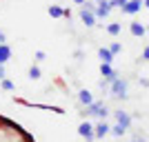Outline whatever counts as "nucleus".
<instances>
[{"label": "nucleus", "mask_w": 149, "mask_h": 142, "mask_svg": "<svg viewBox=\"0 0 149 142\" xmlns=\"http://www.w3.org/2000/svg\"><path fill=\"white\" fill-rule=\"evenodd\" d=\"M111 133H113V136H125V133H127V129H125V127H123V124H118V122H116V124H113V127H111Z\"/></svg>", "instance_id": "nucleus-17"}, {"label": "nucleus", "mask_w": 149, "mask_h": 142, "mask_svg": "<svg viewBox=\"0 0 149 142\" xmlns=\"http://www.w3.org/2000/svg\"><path fill=\"white\" fill-rule=\"evenodd\" d=\"M109 91L116 100H127L129 98V82L125 80V78H113L109 82Z\"/></svg>", "instance_id": "nucleus-1"}, {"label": "nucleus", "mask_w": 149, "mask_h": 142, "mask_svg": "<svg viewBox=\"0 0 149 142\" xmlns=\"http://www.w3.org/2000/svg\"><path fill=\"white\" fill-rule=\"evenodd\" d=\"M33 58H36V62H42L45 58H47V53H45V51H36V53H33Z\"/></svg>", "instance_id": "nucleus-20"}, {"label": "nucleus", "mask_w": 149, "mask_h": 142, "mask_svg": "<svg viewBox=\"0 0 149 142\" xmlns=\"http://www.w3.org/2000/svg\"><path fill=\"white\" fill-rule=\"evenodd\" d=\"M78 102H80L82 107L91 105V102H93V96H91V91H87V89H80V91H78Z\"/></svg>", "instance_id": "nucleus-13"}, {"label": "nucleus", "mask_w": 149, "mask_h": 142, "mask_svg": "<svg viewBox=\"0 0 149 142\" xmlns=\"http://www.w3.org/2000/svg\"><path fill=\"white\" fill-rule=\"evenodd\" d=\"M0 85H2V89H5V91H13V89H16V85H13V82L9 80V78H5V80H0Z\"/></svg>", "instance_id": "nucleus-18"}, {"label": "nucleus", "mask_w": 149, "mask_h": 142, "mask_svg": "<svg viewBox=\"0 0 149 142\" xmlns=\"http://www.w3.org/2000/svg\"><path fill=\"white\" fill-rule=\"evenodd\" d=\"M111 133V124L107 122V120H100L98 124H93V136L96 138H105Z\"/></svg>", "instance_id": "nucleus-7"}, {"label": "nucleus", "mask_w": 149, "mask_h": 142, "mask_svg": "<svg viewBox=\"0 0 149 142\" xmlns=\"http://www.w3.org/2000/svg\"><path fill=\"white\" fill-rule=\"evenodd\" d=\"M143 60H147V62H149V44L145 47V51H143Z\"/></svg>", "instance_id": "nucleus-22"}, {"label": "nucleus", "mask_w": 149, "mask_h": 142, "mask_svg": "<svg viewBox=\"0 0 149 142\" xmlns=\"http://www.w3.org/2000/svg\"><path fill=\"white\" fill-rule=\"evenodd\" d=\"M140 85H143V87H149V78H140Z\"/></svg>", "instance_id": "nucleus-23"}, {"label": "nucleus", "mask_w": 149, "mask_h": 142, "mask_svg": "<svg viewBox=\"0 0 149 142\" xmlns=\"http://www.w3.org/2000/svg\"><path fill=\"white\" fill-rule=\"evenodd\" d=\"M143 7H147V9H149V0H143Z\"/></svg>", "instance_id": "nucleus-25"}, {"label": "nucleus", "mask_w": 149, "mask_h": 142, "mask_svg": "<svg viewBox=\"0 0 149 142\" xmlns=\"http://www.w3.org/2000/svg\"><path fill=\"white\" fill-rule=\"evenodd\" d=\"M7 42V36H5V31H0V44Z\"/></svg>", "instance_id": "nucleus-24"}, {"label": "nucleus", "mask_w": 149, "mask_h": 142, "mask_svg": "<svg viewBox=\"0 0 149 142\" xmlns=\"http://www.w3.org/2000/svg\"><path fill=\"white\" fill-rule=\"evenodd\" d=\"M11 60V47L7 42L0 44V64H7V62Z\"/></svg>", "instance_id": "nucleus-12"}, {"label": "nucleus", "mask_w": 149, "mask_h": 142, "mask_svg": "<svg viewBox=\"0 0 149 142\" xmlns=\"http://www.w3.org/2000/svg\"><path fill=\"white\" fill-rule=\"evenodd\" d=\"M93 13H96V18H98V20L107 18V16L111 13V5H109V0H96V9H93Z\"/></svg>", "instance_id": "nucleus-3"}, {"label": "nucleus", "mask_w": 149, "mask_h": 142, "mask_svg": "<svg viewBox=\"0 0 149 142\" xmlns=\"http://www.w3.org/2000/svg\"><path fill=\"white\" fill-rule=\"evenodd\" d=\"M109 51L116 56V53H120V51H123V44H120V42H111V44H109Z\"/></svg>", "instance_id": "nucleus-19"}, {"label": "nucleus", "mask_w": 149, "mask_h": 142, "mask_svg": "<svg viewBox=\"0 0 149 142\" xmlns=\"http://www.w3.org/2000/svg\"><path fill=\"white\" fill-rule=\"evenodd\" d=\"M85 116H87V118H100V120H107L109 109H107L105 102H96V100H93L91 105L85 107Z\"/></svg>", "instance_id": "nucleus-2"}, {"label": "nucleus", "mask_w": 149, "mask_h": 142, "mask_svg": "<svg viewBox=\"0 0 149 142\" xmlns=\"http://www.w3.org/2000/svg\"><path fill=\"white\" fill-rule=\"evenodd\" d=\"M120 29H123L120 22H109V25H107V33H109V36H118Z\"/></svg>", "instance_id": "nucleus-15"}, {"label": "nucleus", "mask_w": 149, "mask_h": 142, "mask_svg": "<svg viewBox=\"0 0 149 142\" xmlns=\"http://www.w3.org/2000/svg\"><path fill=\"white\" fill-rule=\"evenodd\" d=\"M100 76H102L107 82H111L113 78H118V73L113 71V67L109 64V62H100Z\"/></svg>", "instance_id": "nucleus-9"}, {"label": "nucleus", "mask_w": 149, "mask_h": 142, "mask_svg": "<svg viewBox=\"0 0 149 142\" xmlns=\"http://www.w3.org/2000/svg\"><path fill=\"white\" fill-rule=\"evenodd\" d=\"M27 76H29L31 80H40V76H42V73H40L38 64H31V67H29V73H27Z\"/></svg>", "instance_id": "nucleus-16"}, {"label": "nucleus", "mask_w": 149, "mask_h": 142, "mask_svg": "<svg viewBox=\"0 0 149 142\" xmlns=\"http://www.w3.org/2000/svg\"><path fill=\"white\" fill-rule=\"evenodd\" d=\"M7 78V71H5V64H0V80H5Z\"/></svg>", "instance_id": "nucleus-21"}, {"label": "nucleus", "mask_w": 149, "mask_h": 142, "mask_svg": "<svg viewBox=\"0 0 149 142\" xmlns=\"http://www.w3.org/2000/svg\"><path fill=\"white\" fill-rule=\"evenodd\" d=\"M120 9H123V13H127V16H136V13L143 9V0H127Z\"/></svg>", "instance_id": "nucleus-6"}, {"label": "nucleus", "mask_w": 149, "mask_h": 142, "mask_svg": "<svg viewBox=\"0 0 149 142\" xmlns=\"http://www.w3.org/2000/svg\"><path fill=\"white\" fill-rule=\"evenodd\" d=\"M74 2H76V5H82V2H85V0H74Z\"/></svg>", "instance_id": "nucleus-26"}, {"label": "nucleus", "mask_w": 149, "mask_h": 142, "mask_svg": "<svg viewBox=\"0 0 149 142\" xmlns=\"http://www.w3.org/2000/svg\"><path fill=\"white\" fill-rule=\"evenodd\" d=\"M113 118H116V122H118V124H123L125 129H129V127H131V116L125 111V109H116V111H113Z\"/></svg>", "instance_id": "nucleus-8"}, {"label": "nucleus", "mask_w": 149, "mask_h": 142, "mask_svg": "<svg viewBox=\"0 0 149 142\" xmlns=\"http://www.w3.org/2000/svg\"><path fill=\"white\" fill-rule=\"evenodd\" d=\"M80 20L85 27H96L98 25V18H96V13L91 11V9H87V7H80Z\"/></svg>", "instance_id": "nucleus-5"}, {"label": "nucleus", "mask_w": 149, "mask_h": 142, "mask_svg": "<svg viewBox=\"0 0 149 142\" xmlns=\"http://www.w3.org/2000/svg\"><path fill=\"white\" fill-rule=\"evenodd\" d=\"M47 13H49L54 20H60V18H65V7H60V5H49Z\"/></svg>", "instance_id": "nucleus-11"}, {"label": "nucleus", "mask_w": 149, "mask_h": 142, "mask_svg": "<svg viewBox=\"0 0 149 142\" xmlns=\"http://www.w3.org/2000/svg\"><path fill=\"white\" fill-rule=\"evenodd\" d=\"M129 31H131V36H134V38H143L145 33H147V29H145V25H140L138 20H134V22H131V25H129Z\"/></svg>", "instance_id": "nucleus-10"}, {"label": "nucleus", "mask_w": 149, "mask_h": 142, "mask_svg": "<svg viewBox=\"0 0 149 142\" xmlns=\"http://www.w3.org/2000/svg\"><path fill=\"white\" fill-rule=\"evenodd\" d=\"M98 58H100V62H109V64L113 62V53L109 51V47H100L98 49Z\"/></svg>", "instance_id": "nucleus-14"}, {"label": "nucleus", "mask_w": 149, "mask_h": 142, "mask_svg": "<svg viewBox=\"0 0 149 142\" xmlns=\"http://www.w3.org/2000/svg\"><path fill=\"white\" fill-rule=\"evenodd\" d=\"M78 136H82L87 142H93V140H96V136H93V124L89 122V120H85V122L78 124Z\"/></svg>", "instance_id": "nucleus-4"}, {"label": "nucleus", "mask_w": 149, "mask_h": 142, "mask_svg": "<svg viewBox=\"0 0 149 142\" xmlns=\"http://www.w3.org/2000/svg\"><path fill=\"white\" fill-rule=\"evenodd\" d=\"M131 142H143V140H131Z\"/></svg>", "instance_id": "nucleus-27"}]
</instances>
